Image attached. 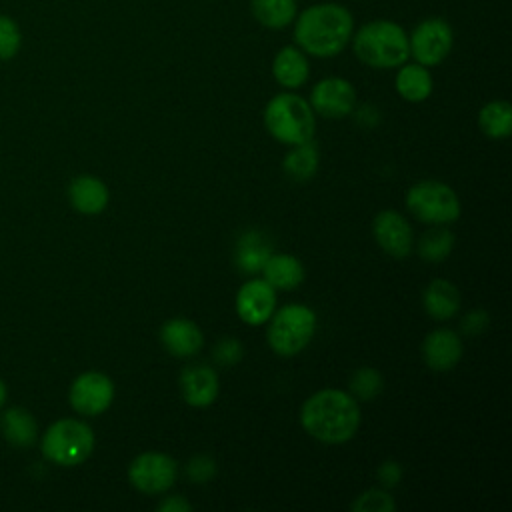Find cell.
Listing matches in <instances>:
<instances>
[{"instance_id":"obj_1","label":"cell","mask_w":512,"mask_h":512,"mask_svg":"<svg viewBox=\"0 0 512 512\" xmlns=\"http://www.w3.org/2000/svg\"><path fill=\"white\" fill-rule=\"evenodd\" d=\"M354 18L342 4L324 2L308 6L294 24L296 44L310 56L330 58L346 48L352 38Z\"/></svg>"},{"instance_id":"obj_2","label":"cell","mask_w":512,"mask_h":512,"mask_svg":"<svg viewBox=\"0 0 512 512\" xmlns=\"http://www.w3.org/2000/svg\"><path fill=\"white\" fill-rule=\"evenodd\" d=\"M300 422L316 440L340 444L356 434L360 424V408L350 394L326 388L312 394L304 402Z\"/></svg>"},{"instance_id":"obj_3","label":"cell","mask_w":512,"mask_h":512,"mask_svg":"<svg viewBox=\"0 0 512 512\" xmlns=\"http://www.w3.org/2000/svg\"><path fill=\"white\" fill-rule=\"evenodd\" d=\"M356 56L372 68H396L410 56L408 36L392 20H374L364 24L354 36Z\"/></svg>"},{"instance_id":"obj_4","label":"cell","mask_w":512,"mask_h":512,"mask_svg":"<svg viewBox=\"0 0 512 512\" xmlns=\"http://www.w3.org/2000/svg\"><path fill=\"white\" fill-rule=\"evenodd\" d=\"M264 124L268 132L290 146L312 140L316 120L312 106L298 94H278L264 110Z\"/></svg>"},{"instance_id":"obj_5","label":"cell","mask_w":512,"mask_h":512,"mask_svg":"<svg viewBox=\"0 0 512 512\" xmlns=\"http://www.w3.org/2000/svg\"><path fill=\"white\" fill-rule=\"evenodd\" d=\"M94 448V434L88 424L64 418L54 422L42 436V454L60 466L84 462Z\"/></svg>"},{"instance_id":"obj_6","label":"cell","mask_w":512,"mask_h":512,"mask_svg":"<svg viewBox=\"0 0 512 512\" xmlns=\"http://www.w3.org/2000/svg\"><path fill=\"white\" fill-rule=\"evenodd\" d=\"M316 314L304 304L280 308L268 326V344L280 356L298 354L314 336Z\"/></svg>"},{"instance_id":"obj_7","label":"cell","mask_w":512,"mask_h":512,"mask_svg":"<svg viewBox=\"0 0 512 512\" xmlns=\"http://www.w3.org/2000/svg\"><path fill=\"white\" fill-rule=\"evenodd\" d=\"M410 212L428 224H446L460 216V200L456 192L442 182L424 180L414 184L406 194Z\"/></svg>"},{"instance_id":"obj_8","label":"cell","mask_w":512,"mask_h":512,"mask_svg":"<svg viewBox=\"0 0 512 512\" xmlns=\"http://www.w3.org/2000/svg\"><path fill=\"white\" fill-rule=\"evenodd\" d=\"M452 28L442 18H426L422 20L408 38L410 54L422 66H436L440 64L452 48Z\"/></svg>"},{"instance_id":"obj_9","label":"cell","mask_w":512,"mask_h":512,"mask_svg":"<svg viewBox=\"0 0 512 512\" xmlns=\"http://www.w3.org/2000/svg\"><path fill=\"white\" fill-rule=\"evenodd\" d=\"M176 460L160 452H144L136 456L128 468L130 484L144 494L166 492L176 480Z\"/></svg>"},{"instance_id":"obj_10","label":"cell","mask_w":512,"mask_h":512,"mask_svg":"<svg viewBox=\"0 0 512 512\" xmlns=\"http://www.w3.org/2000/svg\"><path fill=\"white\" fill-rule=\"evenodd\" d=\"M114 400V384L102 372H84L70 386V404L78 414L98 416Z\"/></svg>"},{"instance_id":"obj_11","label":"cell","mask_w":512,"mask_h":512,"mask_svg":"<svg viewBox=\"0 0 512 512\" xmlns=\"http://www.w3.org/2000/svg\"><path fill=\"white\" fill-rule=\"evenodd\" d=\"M356 102L354 86L344 78H324L310 94V106L324 118H342L352 112Z\"/></svg>"},{"instance_id":"obj_12","label":"cell","mask_w":512,"mask_h":512,"mask_svg":"<svg viewBox=\"0 0 512 512\" xmlns=\"http://www.w3.org/2000/svg\"><path fill=\"white\" fill-rule=\"evenodd\" d=\"M372 230L378 246L390 256L406 258L412 252V246H414L412 228L406 222V218L400 216L398 212L394 210L378 212L374 218Z\"/></svg>"},{"instance_id":"obj_13","label":"cell","mask_w":512,"mask_h":512,"mask_svg":"<svg viewBox=\"0 0 512 512\" xmlns=\"http://www.w3.org/2000/svg\"><path fill=\"white\" fill-rule=\"evenodd\" d=\"M274 306H276V292L266 280H258V278L250 280L238 290L236 312L250 326H258L270 320Z\"/></svg>"},{"instance_id":"obj_14","label":"cell","mask_w":512,"mask_h":512,"mask_svg":"<svg viewBox=\"0 0 512 512\" xmlns=\"http://www.w3.org/2000/svg\"><path fill=\"white\" fill-rule=\"evenodd\" d=\"M422 356L428 368L436 372L452 370L462 358V340L454 330L440 328L426 336L422 344Z\"/></svg>"},{"instance_id":"obj_15","label":"cell","mask_w":512,"mask_h":512,"mask_svg":"<svg viewBox=\"0 0 512 512\" xmlns=\"http://www.w3.org/2000/svg\"><path fill=\"white\" fill-rule=\"evenodd\" d=\"M180 390L190 406L204 408L218 396V376L204 364L188 366L180 374Z\"/></svg>"},{"instance_id":"obj_16","label":"cell","mask_w":512,"mask_h":512,"mask_svg":"<svg viewBox=\"0 0 512 512\" xmlns=\"http://www.w3.org/2000/svg\"><path fill=\"white\" fill-rule=\"evenodd\" d=\"M160 340L170 354L180 358L194 356L204 342L200 328L188 318H170L160 330Z\"/></svg>"},{"instance_id":"obj_17","label":"cell","mask_w":512,"mask_h":512,"mask_svg":"<svg viewBox=\"0 0 512 512\" xmlns=\"http://www.w3.org/2000/svg\"><path fill=\"white\" fill-rule=\"evenodd\" d=\"M72 206L82 214H100L108 204V188L90 174L76 176L68 190Z\"/></svg>"},{"instance_id":"obj_18","label":"cell","mask_w":512,"mask_h":512,"mask_svg":"<svg viewBox=\"0 0 512 512\" xmlns=\"http://www.w3.org/2000/svg\"><path fill=\"white\" fill-rule=\"evenodd\" d=\"M264 280L276 290H294L304 280V266L296 256L270 254L262 266Z\"/></svg>"},{"instance_id":"obj_19","label":"cell","mask_w":512,"mask_h":512,"mask_svg":"<svg viewBox=\"0 0 512 512\" xmlns=\"http://www.w3.org/2000/svg\"><path fill=\"white\" fill-rule=\"evenodd\" d=\"M272 74L284 88L302 86L308 78V60L304 52L296 46H284L272 62Z\"/></svg>"},{"instance_id":"obj_20","label":"cell","mask_w":512,"mask_h":512,"mask_svg":"<svg viewBox=\"0 0 512 512\" xmlns=\"http://www.w3.org/2000/svg\"><path fill=\"white\" fill-rule=\"evenodd\" d=\"M0 428H2V434L4 438L18 446V448H28L36 442L38 438V424L34 420V416L20 408V406H14V408H8L4 414H2V420H0Z\"/></svg>"},{"instance_id":"obj_21","label":"cell","mask_w":512,"mask_h":512,"mask_svg":"<svg viewBox=\"0 0 512 512\" xmlns=\"http://www.w3.org/2000/svg\"><path fill=\"white\" fill-rule=\"evenodd\" d=\"M424 308L436 320L454 316L460 308V292L448 280H432L424 290Z\"/></svg>"},{"instance_id":"obj_22","label":"cell","mask_w":512,"mask_h":512,"mask_svg":"<svg viewBox=\"0 0 512 512\" xmlns=\"http://www.w3.org/2000/svg\"><path fill=\"white\" fill-rule=\"evenodd\" d=\"M396 90L408 102H422L432 92V76L422 64H406L396 74Z\"/></svg>"},{"instance_id":"obj_23","label":"cell","mask_w":512,"mask_h":512,"mask_svg":"<svg viewBox=\"0 0 512 512\" xmlns=\"http://www.w3.org/2000/svg\"><path fill=\"white\" fill-rule=\"evenodd\" d=\"M250 10L264 28L280 30L294 22L296 0H252Z\"/></svg>"},{"instance_id":"obj_24","label":"cell","mask_w":512,"mask_h":512,"mask_svg":"<svg viewBox=\"0 0 512 512\" xmlns=\"http://www.w3.org/2000/svg\"><path fill=\"white\" fill-rule=\"evenodd\" d=\"M482 132L490 138H506L512 132V108L504 100L488 102L478 116Z\"/></svg>"},{"instance_id":"obj_25","label":"cell","mask_w":512,"mask_h":512,"mask_svg":"<svg viewBox=\"0 0 512 512\" xmlns=\"http://www.w3.org/2000/svg\"><path fill=\"white\" fill-rule=\"evenodd\" d=\"M270 254L272 252H270L268 242L258 232H250L238 242V252H236L238 258L236 260H238V266L246 274H252L256 270H262V266Z\"/></svg>"},{"instance_id":"obj_26","label":"cell","mask_w":512,"mask_h":512,"mask_svg":"<svg viewBox=\"0 0 512 512\" xmlns=\"http://www.w3.org/2000/svg\"><path fill=\"white\" fill-rule=\"evenodd\" d=\"M318 168V150L308 140L304 144H296L294 150L284 158V170L296 180H308Z\"/></svg>"},{"instance_id":"obj_27","label":"cell","mask_w":512,"mask_h":512,"mask_svg":"<svg viewBox=\"0 0 512 512\" xmlns=\"http://www.w3.org/2000/svg\"><path fill=\"white\" fill-rule=\"evenodd\" d=\"M452 244H454L452 232L440 228L424 234V238L418 244V250L426 262H440L450 254Z\"/></svg>"},{"instance_id":"obj_28","label":"cell","mask_w":512,"mask_h":512,"mask_svg":"<svg viewBox=\"0 0 512 512\" xmlns=\"http://www.w3.org/2000/svg\"><path fill=\"white\" fill-rule=\"evenodd\" d=\"M352 392L362 400H372L382 390V376L374 368H358L350 378Z\"/></svg>"},{"instance_id":"obj_29","label":"cell","mask_w":512,"mask_h":512,"mask_svg":"<svg viewBox=\"0 0 512 512\" xmlns=\"http://www.w3.org/2000/svg\"><path fill=\"white\" fill-rule=\"evenodd\" d=\"M352 510L356 512H392L394 500L384 490H368L356 498L352 504Z\"/></svg>"},{"instance_id":"obj_30","label":"cell","mask_w":512,"mask_h":512,"mask_svg":"<svg viewBox=\"0 0 512 512\" xmlns=\"http://www.w3.org/2000/svg\"><path fill=\"white\" fill-rule=\"evenodd\" d=\"M20 30L8 16H0V60H10L20 50Z\"/></svg>"},{"instance_id":"obj_31","label":"cell","mask_w":512,"mask_h":512,"mask_svg":"<svg viewBox=\"0 0 512 512\" xmlns=\"http://www.w3.org/2000/svg\"><path fill=\"white\" fill-rule=\"evenodd\" d=\"M242 356V346L236 342V340H222L216 350H214V358L218 364L222 366H228V364H234L238 358Z\"/></svg>"},{"instance_id":"obj_32","label":"cell","mask_w":512,"mask_h":512,"mask_svg":"<svg viewBox=\"0 0 512 512\" xmlns=\"http://www.w3.org/2000/svg\"><path fill=\"white\" fill-rule=\"evenodd\" d=\"M188 476L194 482H206L214 476V462L208 456H196L188 464Z\"/></svg>"},{"instance_id":"obj_33","label":"cell","mask_w":512,"mask_h":512,"mask_svg":"<svg viewBox=\"0 0 512 512\" xmlns=\"http://www.w3.org/2000/svg\"><path fill=\"white\" fill-rule=\"evenodd\" d=\"M486 324H488V316L484 312L476 310V312H470L466 316V320L462 322V330L468 332V334H478L480 330H484Z\"/></svg>"},{"instance_id":"obj_34","label":"cell","mask_w":512,"mask_h":512,"mask_svg":"<svg viewBox=\"0 0 512 512\" xmlns=\"http://www.w3.org/2000/svg\"><path fill=\"white\" fill-rule=\"evenodd\" d=\"M400 476H402V470H400V466H398L396 462H384V464L380 466V470H378V478H380L386 486L396 484V482L400 480Z\"/></svg>"},{"instance_id":"obj_35","label":"cell","mask_w":512,"mask_h":512,"mask_svg":"<svg viewBox=\"0 0 512 512\" xmlns=\"http://www.w3.org/2000/svg\"><path fill=\"white\" fill-rule=\"evenodd\" d=\"M190 508H192V504L184 496H168L166 500H162L158 504V510H162V512H186Z\"/></svg>"},{"instance_id":"obj_36","label":"cell","mask_w":512,"mask_h":512,"mask_svg":"<svg viewBox=\"0 0 512 512\" xmlns=\"http://www.w3.org/2000/svg\"><path fill=\"white\" fill-rule=\"evenodd\" d=\"M4 402H6V384L0 380V408L4 406Z\"/></svg>"}]
</instances>
